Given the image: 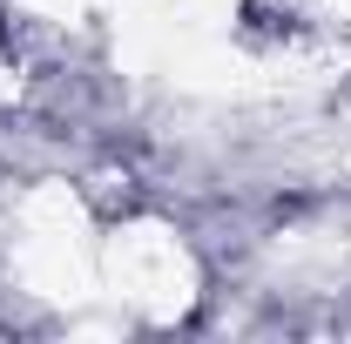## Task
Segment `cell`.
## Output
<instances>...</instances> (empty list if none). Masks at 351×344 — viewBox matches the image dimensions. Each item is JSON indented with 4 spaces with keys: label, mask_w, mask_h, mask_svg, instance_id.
<instances>
[{
    "label": "cell",
    "mask_w": 351,
    "mask_h": 344,
    "mask_svg": "<svg viewBox=\"0 0 351 344\" xmlns=\"http://www.w3.org/2000/svg\"><path fill=\"white\" fill-rule=\"evenodd\" d=\"M0 34H7V21H0Z\"/></svg>",
    "instance_id": "obj_1"
}]
</instances>
